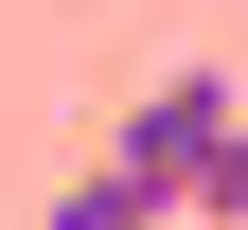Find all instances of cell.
I'll return each instance as SVG.
<instances>
[{"instance_id":"6da1fadb","label":"cell","mask_w":248,"mask_h":230,"mask_svg":"<svg viewBox=\"0 0 248 230\" xmlns=\"http://www.w3.org/2000/svg\"><path fill=\"white\" fill-rule=\"evenodd\" d=\"M231 124H248V89H231V71H160L142 107L107 124V159L160 195V213H195V195H213V159H231Z\"/></svg>"},{"instance_id":"3957f363","label":"cell","mask_w":248,"mask_h":230,"mask_svg":"<svg viewBox=\"0 0 248 230\" xmlns=\"http://www.w3.org/2000/svg\"><path fill=\"white\" fill-rule=\"evenodd\" d=\"M195 213H231V230H248V124H231V159H213V195H195Z\"/></svg>"},{"instance_id":"7a4b0ae2","label":"cell","mask_w":248,"mask_h":230,"mask_svg":"<svg viewBox=\"0 0 248 230\" xmlns=\"http://www.w3.org/2000/svg\"><path fill=\"white\" fill-rule=\"evenodd\" d=\"M53 230H160V195L124 177V159H89V177H71V195H53Z\"/></svg>"}]
</instances>
